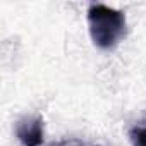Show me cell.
<instances>
[{"instance_id":"obj_2","label":"cell","mask_w":146,"mask_h":146,"mask_svg":"<svg viewBox=\"0 0 146 146\" xmlns=\"http://www.w3.org/2000/svg\"><path fill=\"white\" fill-rule=\"evenodd\" d=\"M16 136L24 146H41L43 144V119H41V115L23 117L16 124Z\"/></svg>"},{"instance_id":"obj_3","label":"cell","mask_w":146,"mask_h":146,"mask_svg":"<svg viewBox=\"0 0 146 146\" xmlns=\"http://www.w3.org/2000/svg\"><path fill=\"white\" fill-rule=\"evenodd\" d=\"M129 139L132 146H146V120L129 131Z\"/></svg>"},{"instance_id":"obj_1","label":"cell","mask_w":146,"mask_h":146,"mask_svg":"<svg viewBox=\"0 0 146 146\" xmlns=\"http://www.w3.org/2000/svg\"><path fill=\"white\" fill-rule=\"evenodd\" d=\"M88 26L93 43L102 50H110L125 36L127 19L122 11L105 4H91L88 9Z\"/></svg>"}]
</instances>
